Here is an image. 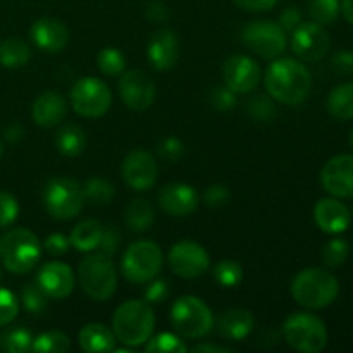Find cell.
Listing matches in <instances>:
<instances>
[{
    "instance_id": "obj_46",
    "label": "cell",
    "mask_w": 353,
    "mask_h": 353,
    "mask_svg": "<svg viewBox=\"0 0 353 353\" xmlns=\"http://www.w3.org/2000/svg\"><path fill=\"white\" fill-rule=\"evenodd\" d=\"M169 293H171V290H169V285L165 279H152V281H148V286L145 288L143 292V296H145V302L148 303H162L168 300Z\"/></svg>"
},
{
    "instance_id": "obj_1",
    "label": "cell",
    "mask_w": 353,
    "mask_h": 353,
    "mask_svg": "<svg viewBox=\"0 0 353 353\" xmlns=\"http://www.w3.org/2000/svg\"><path fill=\"white\" fill-rule=\"evenodd\" d=\"M312 86L310 71L295 59H278L265 71L269 95L286 105H299L307 99Z\"/></svg>"
},
{
    "instance_id": "obj_24",
    "label": "cell",
    "mask_w": 353,
    "mask_h": 353,
    "mask_svg": "<svg viewBox=\"0 0 353 353\" xmlns=\"http://www.w3.org/2000/svg\"><path fill=\"white\" fill-rule=\"evenodd\" d=\"M255 319L250 310L230 309L217 319V331L228 341H243L254 331Z\"/></svg>"
},
{
    "instance_id": "obj_33",
    "label": "cell",
    "mask_w": 353,
    "mask_h": 353,
    "mask_svg": "<svg viewBox=\"0 0 353 353\" xmlns=\"http://www.w3.org/2000/svg\"><path fill=\"white\" fill-rule=\"evenodd\" d=\"M97 65H99L100 71L105 76L110 78H116L124 72L126 68V57L123 55V52L116 47H105L99 52L97 55Z\"/></svg>"
},
{
    "instance_id": "obj_13",
    "label": "cell",
    "mask_w": 353,
    "mask_h": 353,
    "mask_svg": "<svg viewBox=\"0 0 353 353\" xmlns=\"http://www.w3.org/2000/svg\"><path fill=\"white\" fill-rule=\"evenodd\" d=\"M331 47L330 33L324 30L323 24L300 23L293 30L292 50L300 61L319 62L326 57Z\"/></svg>"
},
{
    "instance_id": "obj_32",
    "label": "cell",
    "mask_w": 353,
    "mask_h": 353,
    "mask_svg": "<svg viewBox=\"0 0 353 353\" xmlns=\"http://www.w3.org/2000/svg\"><path fill=\"white\" fill-rule=\"evenodd\" d=\"M71 348L68 334L61 331H45L40 336L33 338L31 352L34 353H65Z\"/></svg>"
},
{
    "instance_id": "obj_19",
    "label": "cell",
    "mask_w": 353,
    "mask_h": 353,
    "mask_svg": "<svg viewBox=\"0 0 353 353\" xmlns=\"http://www.w3.org/2000/svg\"><path fill=\"white\" fill-rule=\"evenodd\" d=\"M200 196L193 186L185 183H169L159 192V205L165 214L174 217H186L196 210Z\"/></svg>"
},
{
    "instance_id": "obj_23",
    "label": "cell",
    "mask_w": 353,
    "mask_h": 353,
    "mask_svg": "<svg viewBox=\"0 0 353 353\" xmlns=\"http://www.w3.org/2000/svg\"><path fill=\"white\" fill-rule=\"evenodd\" d=\"M65 114H68L65 100L57 92H43L41 95L37 97L33 107H31L33 121L40 128H45V130L59 126L64 121Z\"/></svg>"
},
{
    "instance_id": "obj_17",
    "label": "cell",
    "mask_w": 353,
    "mask_h": 353,
    "mask_svg": "<svg viewBox=\"0 0 353 353\" xmlns=\"http://www.w3.org/2000/svg\"><path fill=\"white\" fill-rule=\"evenodd\" d=\"M323 188L336 199H353V155H334L321 171Z\"/></svg>"
},
{
    "instance_id": "obj_11",
    "label": "cell",
    "mask_w": 353,
    "mask_h": 353,
    "mask_svg": "<svg viewBox=\"0 0 353 353\" xmlns=\"http://www.w3.org/2000/svg\"><path fill=\"white\" fill-rule=\"evenodd\" d=\"M241 40L262 59H276L286 48V31L274 21H252L243 28Z\"/></svg>"
},
{
    "instance_id": "obj_18",
    "label": "cell",
    "mask_w": 353,
    "mask_h": 353,
    "mask_svg": "<svg viewBox=\"0 0 353 353\" xmlns=\"http://www.w3.org/2000/svg\"><path fill=\"white\" fill-rule=\"evenodd\" d=\"M37 285L43 290L48 299H68L74 290V272L64 262H47L38 271Z\"/></svg>"
},
{
    "instance_id": "obj_34",
    "label": "cell",
    "mask_w": 353,
    "mask_h": 353,
    "mask_svg": "<svg viewBox=\"0 0 353 353\" xmlns=\"http://www.w3.org/2000/svg\"><path fill=\"white\" fill-rule=\"evenodd\" d=\"M33 336L24 327H14L0 334V350L7 353H24L31 350Z\"/></svg>"
},
{
    "instance_id": "obj_6",
    "label": "cell",
    "mask_w": 353,
    "mask_h": 353,
    "mask_svg": "<svg viewBox=\"0 0 353 353\" xmlns=\"http://www.w3.org/2000/svg\"><path fill=\"white\" fill-rule=\"evenodd\" d=\"M171 324L176 333L186 340L207 336L214 327L212 310L205 302L193 295L179 296L171 309Z\"/></svg>"
},
{
    "instance_id": "obj_59",
    "label": "cell",
    "mask_w": 353,
    "mask_h": 353,
    "mask_svg": "<svg viewBox=\"0 0 353 353\" xmlns=\"http://www.w3.org/2000/svg\"><path fill=\"white\" fill-rule=\"evenodd\" d=\"M350 214H352V217H353V210H350Z\"/></svg>"
},
{
    "instance_id": "obj_5",
    "label": "cell",
    "mask_w": 353,
    "mask_h": 353,
    "mask_svg": "<svg viewBox=\"0 0 353 353\" xmlns=\"http://www.w3.org/2000/svg\"><path fill=\"white\" fill-rule=\"evenodd\" d=\"M79 286L86 296L97 302H105L116 293L117 272L116 265L110 261L109 255L92 254L86 255L78 268Z\"/></svg>"
},
{
    "instance_id": "obj_53",
    "label": "cell",
    "mask_w": 353,
    "mask_h": 353,
    "mask_svg": "<svg viewBox=\"0 0 353 353\" xmlns=\"http://www.w3.org/2000/svg\"><path fill=\"white\" fill-rule=\"evenodd\" d=\"M192 352H195V353H231L230 348L221 347V345H212V343H200V345H196V347H193Z\"/></svg>"
},
{
    "instance_id": "obj_4",
    "label": "cell",
    "mask_w": 353,
    "mask_h": 353,
    "mask_svg": "<svg viewBox=\"0 0 353 353\" xmlns=\"http://www.w3.org/2000/svg\"><path fill=\"white\" fill-rule=\"evenodd\" d=\"M40 255V240L26 228L10 230L0 238V261L12 274H26L33 271Z\"/></svg>"
},
{
    "instance_id": "obj_7",
    "label": "cell",
    "mask_w": 353,
    "mask_h": 353,
    "mask_svg": "<svg viewBox=\"0 0 353 353\" xmlns=\"http://www.w3.org/2000/svg\"><path fill=\"white\" fill-rule=\"evenodd\" d=\"M285 340L293 350L302 353H319L327 347L326 326L317 316L309 312H295L283 324Z\"/></svg>"
},
{
    "instance_id": "obj_54",
    "label": "cell",
    "mask_w": 353,
    "mask_h": 353,
    "mask_svg": "<svg viewBox=\"0 0 353 353\" xmlns=\"http://www.w3.org/2000/svg\"><path fill=\"white\" fill-rule=\"evenodd\" d=\"M340 12L343 14V17L348 23L353 24V0H341Z\"/></svg>"
},
{
    "instance_id": "obj_36",
    "label": "cell",
    "mask_w": 353,
    "mask_h": 353,
    "mask_svg": "<svg viewBox=\"0 0 353 353\" xmlns=\"http://www.w3.org/2000/svg\"><path fill=\"white\" fill-rule=\"evenodd\" d=\"M147 353H185L188 352V345L172 333H161L157 336L148 340L147 347H145Z\"/></svg>"
},
{
    "instance_id": "obj_55",
    "label": "cell",
    "mask_w": 353,
    "mask_h": 353,
    "mask_svg": "<svg viewBox=\"0 0 353 353\" xmlns=\"http://www.w3.org/2000/svg\"><path fill=\"white\" fill-rule=\"evenodd\" d=\"M6 138L9 141H19L21 138H23V130H21V126H17V124H10V128H7L6 131Z\"/></svg>"
},
{
    "instance_id": "obj_49",
    "label": "cell",
    "mask_w": 353,
    "mask_h": 353,
    "mask_svg": "<svg viewBox=\"0 0 353 353\" xmlns=\"http://www.w3.org/2000/svg\"><path fill=\"white\" fill-rule=\"evenodd\" d=\"M119 241H121V234L119 231H117V228H105V230H103L102 241H100L99 245L100 252L110 257V255L116 254Z\"/></svg>"
},
{
    "instance_id": "obj_25",
    "label": "cell",
    "mask_w": 353,
    "mask_h": 353,
    "mask_svg": "<svg viewBox=\"0 0 353 353\" xmlns=\"http://www.w3.org/2000/svg\"><path fill=\"white\" fill-rule=\"evenodd\" d=\"M116 334L112 330L100 323H90L79 330V348L86 353H107L116 350Z\"/></svg>"
},
{
    "instance_id": "obj_9",
    "label": "cell",
    "mask_w": 353,
    "mask_h": 353,
    "mask_svg": "<svg viewBox=\"0 0 353 353\" xmlns=\"http://www.w3.org/2000/svg\"><path fill=\"white\" fill-rule=\"evenodd\" d=\"M43 203L47 212L59 221L74 219L81 212L85 200L83 188L76 179L59 176L50 179L43 190Z\"/></svg>"
},
{
    "instance_id": "obj_45",
    "label": "cell",
    "mask_w": 353,
    "mask_h": 353,
    "mask_svg": "<svg viewBox=\"0 0 353 353\" xmlns=\"http://www.w3.org/2000/svg\"><path fill=\"white\" fill-rule=\"evenodd\" d=\"M230 199H231L230 188H228L226 185H221V183L209 186V188L205 190V193H203V202H205V205L212 207V209L226 205V203L230 202Z\"/></svg>"
},
{
    "instance_id": "obj_39",
    "label": "cell",
    "mask_w": 353,
    "mask_h": 353,
    "mask_svg": "<svg viewBox=\"0 0 353 353\" xmlns=\"http://www.w3.org/2000/svg\"><path fill=\"white\" fill-rule=\"evenodd\" d=\"M350 254V247L341 238H334V240L327 241L326 247L323 248V262L327 268H338L343 264Z\"/></svg>"
},
{
    "instance_id": "obj_8",
    "label": "cell",
    "mask_w": 353,
    "mask_h": 353,
    "mask_svg": "<svg viewBox=\"0 0 353 353\" xmlns=\"http://www.w3.org/2000/svg\"><path fill=\"white\" fill-rule=\"evenodd\" d=\"M164 257L162 250L155 241L140 240L131 243L126 248L121 262V269L128 281L137 283V285H145L157 278L161 272Z\"/></svg>"
},
{
    "instance_id": "obj_12",
    "label": "cell",
    "mask_w": 353,
    "mask_h": 353,
    "mask_svg": "<svg viewBox=\"0 0 353 353\" xmlns=\"http://www.w3.org/2000/svg\"><path fill=\"white\" fill-rule=\"evenodd\" d=\"M117 90H119L124 105L131 110H137V112H143V110L150 109L155 95H157L155 83L141 69L124 71L121 74L119 83H117Z\"/></svg>"
},
{
    "instance_id": "obj_21",
    "label": "cell",
    "mask_w": 353,
    "mask_h": 353,
    "mask_svg": "<svg viewBox=\"0 0 353 353\" xmlns=\"http://www.w3.org/2000/svg\"><path fill=\"white\" fill-rule=\"evenodd\" d=\"M314 221L324 233L340 234L350 226L352 214L350 209L336 196H327L321 199L314 207Z\"/></svg>"
},
{
    "instance_id": "obj_10",
    "label": "cell",
    "mask_w": 353,
    "mask_h": 353,
    "mask_svg": "<svg viewBox=\"0 0 353 353\" xmlns=\"http://www.w3.org/2000/svg\"><path fill=\"white\" fill-rule=\"evenodd\" d=\"M71 103L76 114L88 117V119H97L110 109L112 93L102 79L85 76V78L78 79L72 86Z\"/></svg>"
},
{
    "instance_id": "obj_56",
    "label": "cell",
    "mask_w": 353,
    "mask_h": 353,
    "mask_svg": "<svg viewBox=\"0 0 353 353\" xmlns=\"http://www.w3.org/2000/svg\"><path fill=\"white\" fill-rule=\"evenodd\" d=\"M2 154H3V147H2V143H0V157H2Z\"/></svg>"
},
{
    "instance_id": "obj_31",
    "label": "cell",
    "mask_w": 353,
    "mask_h": 353,
    "mask_svg": "<svg viewBox=\"0 0 353 353\" xmlns=\"http://www.w3.org/2000/svg\"><path fill=\"white\" fill-rule=\"evenodd\" d=\"M83 200L92 207H105L112 202L116 195V188L110 181L102 178H92L81 186Z\"/></svg>"
},
{
    "instance_id": "obj_42",
    "label": "cell",
    "mask_w": 353,
    "mask_h": 353,
    "mask_svg": "<svg viewBox=\"0 0 353 353\" xmlns=\"http://www.w3.org/2000/svg\"><path fill=\"white\" fill-rule=\"evenodd\" d=\"M157 150H159V155H161L164 161L178 162L181 161L183 155H185V143H183L179 138L169 137V138H164V140L159 143Z\"/></svg>"
},
{
    "instance_id": "obj_30",
    "label": "cell",
    "mask_w": 353,
    "mask_h": 353,
    "mask_svg": "<svg viewBox=\"0 0 353 353\" xmlns=\"http://www.w3.org/2000/svg\"><path fill=\"white\" fill-rule=\"evenodd\" d=\"M55 145H57V150L64 157H78L79 154H83L86 147L85 131L78 124H65V126H62L57 131Z\"/></svg>"
},
{
    "instance_id": "obj_51",
    "label": "cell",
    "mask_w": 353,
    "mask_h": 353,
    "mask_svg": "<svg viewBox=\"0 0 353 353\" xmlns=\"http://www.w3.org/2000/svg\"><path fill=\"white\" fill-rule=\"evenodd\" d=\"M240 9L248 12H265L278 3V0H233Z\"/></svg>"
},
{
    "instance_id": "obj_43",
    "label": "cell",
    "mask_w": 353,
    "mask_h": 353,
    "mask_svg": "<svg viewBox=\"0 0 353 353\" xmlns=\"http://www.w3.org/2000/svg\"><path fill=\"white\" fill-rule=\"evenodd\" d=\"M19 214V205L17 200L10 193L0 190V228H6L16 221Z\"/></svg>"
},
{
    "instance_id": "obj_40",
    "label": "cell",
    "mask_w": 353,
    "mask_h": 353,
    "mask_svg": "<svg viewBox=\"0 0 353 353\" xmlns=\"http://www.w3.org/2000/svg\"><path fill=\"white\" fill-rule=\"evenodd\" d=\"M248 112L254 117L255 121H261V123H268V121L274 119L276 116V105L269 97L259 95L248 102Z\"/></svg>"
},
{
    "instance_id": "obj_52",
    "label": "cell",
    "mask_w": 353,
    "mask_h": 353,
    "mask_svg": "<svg viewBox=\"0 0 353 353\" xmlns=\"http://www.w3.org/2000/svg\"><path fill=\"white\" fill-rule=\"evenodd\" d=\"M147 17L150 21H154V23H164V21L169 19L168 6L162 2H159V0L150 2L147 6Z\"/></svg>"
},
{
    "instance_id": "obj_14",
    "label": "cell",
    "mask_w": 353,
    "mask_h": 353,
    "mask_svg": "<svg viewBox=\"0 0 353 353\" xmlns=\"http://www.w3.org/2000/svg\"><path fill=\"white\" fill-rule=\"evenodd\" d=\"M169 264L179 278L195 279L209 271L210 257L209 252L200 243L183 240L178 241L169 252Z\"/></svg>"
},
{
    "instance_id": "obj_50",
    "label": "cell",
    "mask_w": 353,
    "mask_h": 353,
    "mask_svg": "<svg viewBox=\"0 0 353 353\" xmlns=\"http://www.w3.org/2000/svg\"><path fill=\"white\" fill-rule=\"evenodd\" d=\"M302 23V12H300L299 7H288L281 12L279 16V26L283 28L285 31H292L295 30L299 24Z\"/></svg>"
},
{
    "instance_id": "obj_58",
    "label": "cell",
    "mask_w": 353,
    "mask_h": 353,
    "mask_svg": "<svg viewBox=\"0 0 353 353\" xmlns=\"http://www.w3.org/2000/svg\"><path fill=\"white\" fill-rule=\"evenodd\" d=\"M0 281H2V271H0Z\"/></svg>"
},
{
    "instance_id": "obj_41",
    "label": "cell",
    "mask_w": 353,
    "mask_h": 353,
    "mask_svg": "<svg viewBox=\"0 0 353 353\" xmlns=\"http://www.w3.org/2000/svg\"><path fill=\"white\" fill-rule=\"evenodd\" d=\"M19 312V300L10 290L0 288V327L16 319Z\"/></svg>"
},
{
    "instance_id": "obj_20",
    "label": "cell",
    "mask_w": 353,
    "mask_h": 353,
    "mask_svg": "<svg viewBox=\"0 0 353 353\" xmlns=\"http://www.w3.org/2000/svg\"><path fill=\"white\" fill-rule=\"evenodd\" d=\"M31 40L47 54H59L69 43V30L55 17H40L31 26Z\"/></svg>"
},
{
    "instance_id": "obj_48",
    "label": "cell",
    "mask_w": 353,
    "mask_h": 353,
    "mask_svg": "<svg viewBox=\"0 0 353 353\" xmlns=\"http://www.w3.org/2000/svg\"><path fill=\"white\" fill-rule=\"evenodd\" d=\"M331 68L341 76H353V52L341 50L331 59Z\"/></svg>"
},
{
    "instance_id": "obj_44",
    "label": "cell",
    "mask_w": 353,
    "mask_h": 353,
    "mask_svg": "<svg viewBox=\"0 0 353 353\" xmlns=\"http://www.w3.org/2000/svg\"><path fill=\"white\" fill-rule=\"evenodd\" d=\"M210 103L217 110H230L236 105V93L228 88L226 85L217 86L210 93Z\"/></svg>"
},
{
    "instance_id": "obj_2",
    "label": "cell",
    "mask_w": 353,
    "mask_h": 353,
    "mask_svg": "<svg viewBox=\"0 0 353 353\" xmlns=\"http://www.w3.org/2000/svg\"><path fill=\"white\" fill-rule=\"evenodd\" d=\"M154 330V310L145 300H128L117 307L112 316V331L117 341L130 348L147 343Z\"/></svg>"
},
{
    "instance_id": "obj_29",
    "label": "cell",
    "mask_w": 353,
    "mask_h": 353,
    "mask_svg": "<svg viewBox=\"0 0 353 353\" xmlns=\"http://www.w3.org/2000/svg\"><path fill=\"white\" fill-rule=\"evenodd\" d=\"M31 48L21 38H6L0 41V64L7 69H19L30 62Z\"/></svg>"
},
{
    "instance_id": "obj_27",
    "label": "cell",
    "mask_w": 353,
    "mask_h": 353,
    "mask_svg": "<svg viewBox=\"0 0 353 353\" xmlns=\"http://www.w3.org/2000/svg\"><path fill=\"white\" fill-rule=\"evenodd\" d=\"M124 221H126V226L130 228L134 233H145L152 228L155 221V212L152 203L147 199H133L126 207V212H124Z\"/></svg>"
},
{
    "instance_id": "obj_47",
    "label": "cell",
    "mask_w": 353,
    "mask_h": 353,
    "mask_svg": "<svg viewBox=\"0 0 353 353\" xmlns=\"http://www.w3.org/2000/svg\"><path fill=\"white\" fill-rule=\"evenodd\" d=\"M43 247L47 254L54 255V257H61L71 248V240L62 233H52L45 238Z\"/></svg>"
},
{
    "instance_id": "obj_28",
    "label": "cell",
    "mask_w": 353,
    "mask_h": 353,
    "mask_svg": "<svg viewBox=\"0 0 353 353\" xmlns=\"http://www.w3.org/2000/svg\"><path fill=\"white\" fill-rule=\"evenodd\" d=\"M326 105L331 116L336 117V119H353V81L334 86L327 97Z\"/></svg>"
},
{
    "instance_id": "obj_15",
    "label": "cell",
    "mask_w": 353,
    "mask_h": 353,
    "mask_svg": "<svg viewBox=\"0 0 353 353\" xmlns=\"http://www.w3.org/2000/svg\"><path fill=\"white\" fill-rule=\"evenodd\" d=\"M121 174L130 188L137 190V192H145V190H150L157 181V162L150 152L137 148L124 157Z\"/></svg>"
},
{
    "instance_id": "obj_38",
    "label": "cell",
    "mask_w": 353,
    "mask_h": 353,
    "mask_svg": "<svg viewBox=\"0 0 353 353\" xmlns=\"http://www.w3.org/2000/svg\"><path fill=\"white\" fill-rule=\"evenodd\" d=\"M21 302L26 307L30 314H43L48 307V296L45 295L43 290L34 283H28L21 290Z\"/></svg>"
},
{
    "instance_id": "obj_37",
    "label": "cell",
    "mask_w": 353,
    "mask_h": 353,
    "mask_svg": "<svg viewBox=\"0 0 353 353\" xmlns=\"http://www.w3.org/2000/svg\"><path fill=\"white\" fill-rule=\"evenodd\" d=\"M309 14L317 24H333L340 16V0H309Z\"/></svg>"
},
{
    "instance_id": "obj_22",
    "label": "cell",
    "mask_w": 353,
    "mask_h": 353,
    "mask_svg": "<svg viewBox=\"0 0 353 353\" xmlns=\"http://www.w3.org/2000/svg\"><path fill=\"white\" fill-rule=\"evenodd\" d=\"M147 57L157 71H171L179 57V41L174 31L159 30L150 37Z\"/></svg>"
},
{
    "instance_id": "obj_3",
    "label": "cell",
    "mask_w": 353,
    "mask_h": 353,
    "mask_svg": "<svg viewBox=\"0 0 353 353\" xmlns=\"http://www.w3.org/2000/svg\"><path fill=\"white\" fill-rule=\"evenodd\" d=\"M340 293V281L333 272L321 268H307L292 281V295L303 309L317 310L331 305Z\"/></svg>"
},
{
    "instance_id": "obj_16",
    "label": "cell",
    "mask_w": 353,
    "mask_h": 353,
    "mask_svg": "<svg viewBox=\"0 0 353 353\" xmlns=\"http://www.w3.org/2000/svg\"><path fill=\"white\" fill-rule=\"evenodd\" d=\"M224 85L234 93H250L259 86L262 78L261 65L247 55H231L223 65Z\"/></svg>"
},
{
    "instance_id": "obj_26",
    "label": "cell",
    "mask_w": 353,
    "mask_h": 353,
    "mask_svg": "<svg viewBox=\"0 0 353 353\" xmlns=\"http://www.w3.org/2000/svg\"><path fill=\"white\" fill-rule=\"evenodd\" d=\"M103 230L105 228L95 219H86L81 221L79 224H76L74 230L71 231V247L76 248L79 252H92L95 248H99L100 241H102Z\"/></svg>"
},
{
    "instance_id": "obj_35",
    "label": "cell",
    "mask_w": 353,
    "mask_h": 353,
    "mask_svg": "<svg viewBox=\"0 0 353 353\" xmlns=\"http://www.w3.org/2000/svg\"><path fill=\"white\" fill-rule=\"evenodd\" d=\"M214 279L223 288H236L243 281V268L231 259L221 261L214 268Z\"/></svg>"
},
{
    "instance_id": "obj_57",
    "label": "cell",
    "mask_w": 353,
    "mask_h": 353,
    "mask_svg": "<svg viewBox=\"0 0 353 353\" xmlns=\"http://www.w3.org/2000/svg\"><path fill=\"white\" fill-rule=\"evenodd\" d=\"M350 143H352V147H353V131H352V137H350Z\"/></svg>"
}]
</instances>
